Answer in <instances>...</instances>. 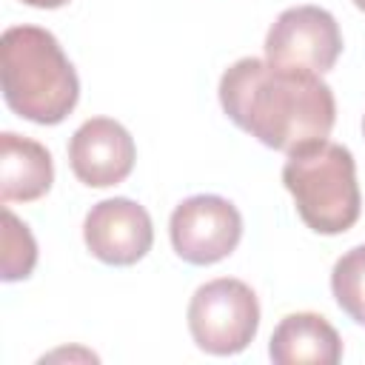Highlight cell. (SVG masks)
Masks as SVG:
<instances>
[{
  "label": "cell",
  "mask_w": 365,
  "mask_h": 365,
  "mask_svg": "<svg viewBox=\"0 0 365 365\" xmlns=\"http://www.w3.org/2000/svg\"><path fill=\"white\" fill-rule=\"evenodd\" d=\"M217 91L228 120L274 151L291 154L328 140L336 123L334 91L319 74L279 68L262 57L228 66Z\"/></svg>",
  "instance_id": "6da1fadb"
},
{
  "label": "cell",
  "mask_w": 365,
  "mask_h": 365,
  "mask_svg": "<svg viewBox=\"0 0 365 365\" xmlns=\"http://www.w3.org/2000/svg\"><path fill=\"white\" fill-rule=\"evenodd\" d=\"M0 77L6 106L37 125L63 123L80 100L74 66L57 37L40 26H11L3 31Z\"/></svg>",
  "instance_id": "7a4b0ae2"
},
{
  "label": "cell",
  "mask_w": 365,
  "mask_h": 365,
  "mask_svg": "<svg viewBox=\"0 0 365 365\" xmlns=\"http://www.w3.org/2000/svg\"><path fill=\"white\" fill-rule=\"evenodd\" d=\"M282 182L294 197L302 222L325 237L354 228L362 211L354 154L331 140L302 145L288 154Z\"/></svg>",
  "instance_id": "3957f363"
},
{
  "label": "cell",
  "mask_w": 365,
  "mask_h": 365,
  "mask_svg": "<svg viewBox=\"0 0 365 365\" xmlns=\"http://www.w3.org/2000/svg\"><path fill=\"white\" fill-rule=\"evenodd\" d=\"M259 328V302L251 285L217 277L200 285L188 302V331L200 351L234 356L251 345Z\"/></svg>",
  "instance_id": "277c9868"
},
{
  "label": "cell",
  "mask_w": 365,
  "mask_h": 365,
  "mask_svg": "<svg viewBox=\"0 0 365 365\" xmlns=\"http://www.w3.org/2000/svg\"><path fill=\"white\" fill-rule=\"evenodd\" d=\"M342 51V31L334 14L322 6L285 9L265 34V60L291 68L325 74Z\"/></svg>",
  "instance_id": "5b68a950"
},
{
  "label": "cell",
  "mask_w": 365,
  "mask_h": 365,
  "mask_svg": "<svg viewBox=\"0 0 365 365\" xmlns=\"http://www.w3.org/2000/svg\"><path fill=\"white\" fill-rule=\"evenodd\" d=\"M174 254L191 265H214L234 254L242 240L237 205L220 194H194L182 200L168 220Z\"/></svg>",
  "instance_id": "8992f818"
},
{
  "label": "cell",
  "mask_w": 365,
  "mask_h": 365,
  "mask_svg": "<svg viewBox=\"0 0 365 365\" xmlns=\"http://www.w3.org/2000/svg\"><path fill=\"white\" fill-rule=\"evenodd\" d=\"M86 248L106 265H134L154 242L148 211L128 197H108L91 205L83 220Z\"/></svg>",
  "instance_id": "52a82bcc"
},
{
  "label": "cell",
  "mask_w": 365,
  "mask_h": 365,
  "mask_svg": "<svg viewBox=\"0 0 365 365\" xmlns=\"http://www.w3.org/2000/svg\"><path fill=\"white\" fill-rule=\"evenodd\" d=\"M137 160L134 137L111 117L86 120L68 140V165L88 188H108L123 182Z\"/></svg>",
  "instance_id": "ba28073f"
},
{
  "label": "cell",
  "mask_w": 365,
  "mask_h": 365,
  "mask_svg": "<svg viewBox=\"0 0 365 365\" xmlns=\"http://www.w3.org/2000/svg\"><path fill=\"white\" fill-rule=\"evenodd\" d=\"M268 356L279 365H336L342 359V339L325 317L314 311H297L282 317L274 328Z\"/></svg>",
  "instance_id": "9c48e42d"
},
{
  "label": "cell",
  "mask_w": 365,
  "mask_h": 365,
  "mask_svg": "<svg viewBox=\"0 0 365 365\" xmlns=\"http://www.w3.org/2000/svg\"><path fill=\"white\" fill-rule=\"evenodd\" d=\"M54 182V163L43 143L14 131L0 134V200L31 202L48 194Z\"/></svg>",
  "instance_id": "30bf717a"
},
{
  "label": "cell",
  "mask_w": 365,
  "mask_h": 365,
  "mask_svg": "<svg viewBox=\"0 0 365 365\" xmlns=\"http://www.w3.org/2000/svg\"><path fill=\"white\" fill-rule=\"evenodd\" d=\"M331 294L356 325H365V242L354 245L334 262Z\"/></svg>",
  "instance_id": "8fae6325"
},
{
  "label": "cell",
  "mask_w": 365,
  "mask_h": 365,
  "mask_svg": "<svg viewBox=\"0 0 365 365\" xmlns=\"http://www.w3.org/2000/svg\"><path fill=\"white\" fill-rule=\"evenodd\" d=\"M37 265V242L23 220L11 214V208H3V279L17 282L31 277Z\"/></svg>",
  "instance_id": "7c38bea8"
},
{
  "label": "cell",
  "mask_w": 365,
  "mask_h": 365,
  "mask_svg": "<svg viewBox=\"0 0 365 365\" xmlns=\"http://www.w3.org/2000/svg\"><path fill=\"white\" fill-rule=\"evenodd\" d=\"M20 3L34 6V9H60V6H66L68 0H20Z\"/></svg>",
  "instance_id": "4fadbf2b"
},
{
  "label": "cell",
  "mask_w": 365,
  "mask_h": 365,
  "mask_svg": "<svg viewBox=\"0 0 365 365\" xmlns=\"http://www.w3.org/2000/svg\"><path fill=\"white\" fill-rule=\"evenodd\" d=\"M351 3H354V6L359 9V11H365V0H351Z\"/></svg>",
  "instance_id": "5bb4252c"
},
{
  "label": "cell",
  "mask_w": 365,
  "mask_h": 365,
  "mask_svg": "<svg viewBox=\"0 0 365 365\" xmlns=\"http://www.w3.org/2000/svg\"><path fill=\"white\" fill-rule=\"evenodd\" d=\"M362 134H365V117H362Z\"/></svg>",
  "instance_id": "9a60e30c"
}]
</instances>
